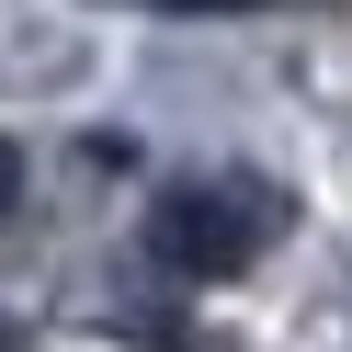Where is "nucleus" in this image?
<instances>
[{
  "instance_id": "3",
  "label": "nucleus",
  "mask_w": 352,
  "mask_h": 352,
  "mask_svg": "<svg viewBox=\"0 0 352 352\" xmlns=\"http://www.w3.org/2000/svg\"><path fill=\"white\" fill-rule=\"evenodd\" d=\"M193 12H228V0H193Z\"/></svg>"
},
{
  "instance_id": "2",
  "label": "nucleus",
  "mask_w": 352,
  "mask_h": 352,
  "mask_svg": "<svg viewBox=\"0 0 352 352\" xmlns=\"http://www.w3.org/2000/svg\"><path fill=\"white\" fill-rule=\"evenodd\" d=\"M12 182H23V148H12V137H0V205H12Z\"/></svg>"
},
{
  "instance_id": "1",
  "label": "nucleus",
  "mask_w": 352,
  "mask_h": 352,
  "mask_svg": "<svg viewBox=\"0 0 352 352\" xmlns=\"http://www.w3.org/2000/svg\"><path fill=\"white\" fill-rule=\"evenodd\" d=\"M296 228V193L261 182V170H216V182H170L148 205V250H160L170 284H228L250 273L273 239Z\"/></svg>"
}]
</instances>
